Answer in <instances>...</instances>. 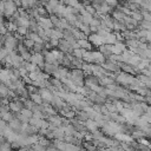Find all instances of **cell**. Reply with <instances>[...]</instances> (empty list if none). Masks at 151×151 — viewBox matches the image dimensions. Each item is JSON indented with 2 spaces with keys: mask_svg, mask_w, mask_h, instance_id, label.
<instances>
[{
  "mask_svg": "<svg viewBox=\"0 0 151 151\" xmlns=\"http://www.w3.org/2000/svg\"><path fill=\"white\" fill-rule=\"evenodd\" d=\"M88 42H90L91 45L94 44L96 46H101V45H104L103 38H100L97 33H91V34L88 35Z\"/></svg>",
  "mask_w": 151,
  "mask_h": 151,
  "instance_id": "cell-1",
  "label": "cell"
},
{
  "mask_svg": "<svg viewBox=\"0 0 151 151\" xmlns=\"http://www.w3.org/2000/svg\"><path fill=\"white\" fill-rule=\"evenodd\" d=\"M58 46H59V51H60V52H63V53H70V52H72L71 45H70L66 40H64V39L59 40Z\"/></svg>",
  "mask_w": 151,
  "mask_h": 151,
  "instance_id": "cell-2",
  "label": "cell"
},
{
  "mask_svg": "<svg viewBox=\"0 0 151 151\" xmlns=\"http://www.w3.org/2000/svg\"><path fill=\"white\" fill-rule=\"evenodd\" d=\"M39 94H40V97H41L42 100L51 101L52 98H53V93H52L48 88H40V90H39Z\"/></svg>",
  "mask_w": 151,
  "mask_h": 151,
  "instance_id": "cell-3",
  "label": "cell"
},
{
  "mask_svg": "<svg viewBox=\"0 0 151 151\" xmlns=\"http://www.w3.org/2000/svg\"><path fill=\"white\" fill-rule=\"evenodd\" d=\"M58 68H59V67H58V65H55V64H44V67H42V70H44L47 74L57 72Z\"/></svg>",
  "mask_w": 151,
  "mask_h": 151,
  "instance_id": "cell-4",
  "label": "cell"
},
{
  "mask_svg": "<svg viewBox=\"0 0 151 151\" xmlns=\"http://www.w3.org/2000/svg\"><path fill=\"white\" fill-rule=\"evenodd\" d=\"M29 97H31V101H33L35 105H41L42 103H44V100L41 99V97H40V94L39 93H34V94H29Z\"/></svg>",
  "mask_w": 151,
  "mask_h": 151,
  "instance_id": "cell-5",
  "label": "cell"
},
{
  "mask_svg": "<svg viewBox=\"0 0 151 151\" xmlns=\"http://www.w3.org/2000/svg\"><path fill=\"white\" fill-rule=\"evenodd\" d=\"M8 123H9V124H8V126L11 127V130H19V129H20V126H21L20 122H19L17 118H13V119H12V120H9Z\"/></svg>",
  "mask_w": 151,
  "mask_h": 151,
  "instance_id": "cell-6",
  "label": "cell"
},
{
  "mask_svg": "<svg viewBox=\"0 0 151 151\" xmlns=\"http://www.w3.org/2000/svg\"><path fill=\"white\" fill-rule=\"evenodd\" d=\"M5 26H6V28H7V31H8L9 33L17 32V29H18L17 24H15V22H13V21H8L7 24H5Z\"/></svg>",
  "mask_w": 151,
  "mask_h": 151,
  "instance_id": "cell-7",
  "label": "cell"
},
{
  "mask_svg": "<svg viewBox=\"0 0 151 151\" xmlns=\"http://www.w3.org/2000/svg\"><path fill=\"white\" fill-rule=\"evenodd\" d=\"M72 53H73V55H74L73 58H76V59H81L83 55H84V53H85V50H83V48H77V50H73Z\"/></svg>",
  "mask_w": 151,
  "mask_h": 151,
  "instance_id": "cell-8",
  "label": "cell"
},
{
  "mask_svg": "<svg viewBox=\"0 0 151 151\" xmlns=\"http://www.w3.org/2000/svg\"><path fill=\"white\" fill-rule=\"evenodd\" d=\"M0 119L4 120V122L6 123V122L12 120V119H13V116H12V113H11L9 111H7V112H4V113L0 114Z\"/></svg>",
  "mask_w": 151,
  "mask_h": 151,
  "instance_id": "cell-9",
  "label": "cell"
},
{
  "mask_svg": "<svg viewBox=\"0 0 151 151\" xmlns=\"http://www.w3.org/2000/svg\"><path fill=\"white\" fill-rule=\"evenodd\" d=\"M20 114L24 116V117L27 118V119H29V118L33 117V112H32L31 110H27V109H21V110H20Z\"/></svg>",
  "mask_w": 151,
  "mask_h": 151,
  "instance_id": "cell-10",
  "label": "cell"
},
{
  "mask_svg": "<svg viewBox=\"0 0 151 151\" xmlns=\"http://www.w3.org/2000/svg\"><path fill=\"white\" fill-rule=\"evenodd\" d=\"M22 45L27 48V50H29V48H33V46H34V41L33 40H31V39H24L22 40Z\"/></svg>",
  "mask_w": 151,
  "mask_h": 151,
  "instance_id": "cell-11",
  "label": "cell"
},
{
  "mask_svg": "<svg viewBox=\"0 0 151 151\" xmlns=\"http://www.w3.org/2000/svg\"><path fill=\"white\" fill-rule=\"evenodd\" d=\"M38 144H39L40 146L45 147V146H48V145H50V140H48L47 138H45V137H39V138H38Z\"/></svg>",
  "mask_w": 151,
  "mask_h": 151,
  "instance_id": "cell-12",
  "label": "cell"
},
{
  "mask_svg": "<svg viewBox=\"0 0 151 151\" xmlns=\"http://www.w3.org/2000/svg\"><path fill=\"white\" fill-rule=\"evenodd\" d=\"M17 32H18V34H19L20 37H22V35H27V33H28V28H26V27H18Z\"/></svg>",
  "mask_w": 151,
  "mask_h": 151,
  "instance_id": "cell-13",
  "label": "cell"
},
{
  "mask_svg": "<svg viewBox=\"0 0 151 151\" xmlns=\"http://www.w3.org/2000/svg\"><path fill=\"white\" fill-rule=\"evenodd\" d=\"M8 55V51L6 48H0V61H2Z\"/></svg>",
  "mask_w": 151,
  "mask_h": 151,
  "instance_id": "cell-14",
  "label": "cell"
},
{
  "mask_svg": "<svg viewBox=\"0 0 151 151\" xmlns=\"http://www.w3.org/2000/svg\"><path fill=\"white\" fill-rule=\"evenodd\" d=\"M48 19L51 20V22H52V25H55V26H57V24L59 22V19H60V18H58V17H57L55 14H52V15H51V17H50Z\"/></svg>",
  "mask_w": 151,
  "mask_h": 151,
  "instance_id": "cell-15",
  "label": "cell"
},
{
  "mask_svg": "<svg viewBox=\"0 0 151 151\" xmlns=\"http://www.w3.org/2000/svg\"><path fill=\"white\" fill-rule=\"evenodd\" d=\"M18 71H19V77L25 78L27 76V71L25 70V67H20V68H18Z\"/></svg>",
  "mask_w": 151,
  "mask_h": 151,
  "instance_id": "cell-16",
  "label": "cell"
},
{
  "mask_svg": "<svg viewBox=\"0 0 151 151\" xmlns=\"http://www.w3.org/2000/svg\"><path fill=\"white\" fill-rule=\"evenodd\" d=\"M50 42V45H51V47H55V46H58V44H59V40H57V39H50L48 40Z\"/></svg>",
  "mask_w": 151,
  "mask_h": 151,
  "instance_id": "cell-17",
  "label": "cell"
},
{
  "mask_svg": "<svg viewBox=\"0 0 151 151\" xmlns=\"http://www.w3.org/2000/svg\"><path fill=\"white\" fill-rule=\"evenodd\" d=\"M106 2V5L110 7V6H117L118 5V2L117 1H105Z\"/></svg>",
  "mask_w": 151,
  "mask_h": 151,
  "instance_id": "cell-18",
  "label": "cell"
}]
</instances>
